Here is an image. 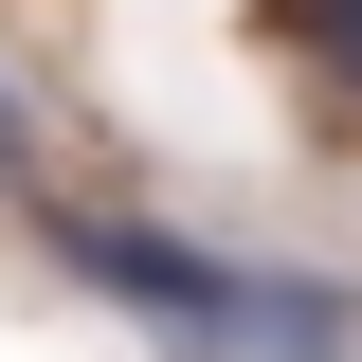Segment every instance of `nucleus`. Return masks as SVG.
Instances as JSON below:
<instances>
[{
	"instance_id": "7ed1b4c3",
	"label": "nucleus",
	"mask_w": 362,
	"mask_h": 362,
	"mask_svg": "<svg viewBox=\"0 0 362 362\" xmlns=\"http://www.w3.org/2000/svg\"><path fill=\"white\" fill-rule=\"evenodd\" d=\"M0 181H37V127H18V90H0Z\"/></svg>"
},
{
	"instance_id": "f03ea898",
	"label": "nucleus",
	"mask_w": 362,
	"mask_h": 362,
	"mask_svg": "<svg viewBox=\"0 0 362 362\" xmlns=\"http://www.w3.org/2000/svg\"><path fill=\"white\" fill-rule=\"evenodd\" d=\"M290 18H308V54H326V90L362 109V0H290Z\"/></svg>"
},
{
	"instance_id": "f257e3e1",
	"label": "nucleus",
	"mask_w": 362,
	"mask_h": 362,
	"mask_svg": "<svg viewBox=\"0 0 362 362\" xmlns=\"http://www.w3.org/2000/svg\"><path fill=\"white\" fill-rule=\"evenodd\" d=\"M54 254H73V290L145 308L181 362H362V308H344V290L254 272V254H199V235H163V218H54Z\"/></svg>"
}]
</instances>
